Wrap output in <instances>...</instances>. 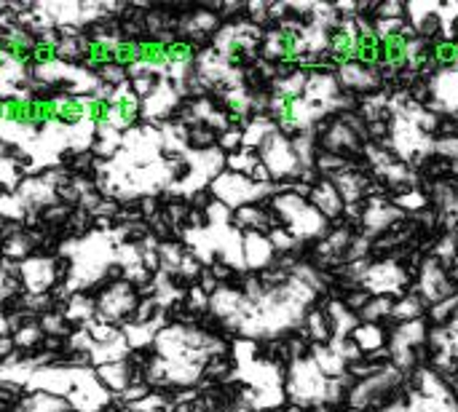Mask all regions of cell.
Segmentation results:
<instances>
[{
  "label": "cell",
  "mask_w": 458,
  "mask_h": 412,
  "mask_svg": "<svg viewBox=\"0 0 458 412\" xmlns=\"http://www.w3.org/2000/svg\"><path fill=\"white\" fill-rule=\"evenodd\" d=\"M335 80L341 86V91L352 94L354 99H368L384 91V75L381 67H373L362 59H349L341 62V67L335 70Z\"/></svg>",
  "instance_id": "1"
},
{
  "label": "cell",
  "mask_w": 458,
  "mask_h": 412,
  "mask_svg": "<svg viewBox=\"0 0 458 412\" xmlns=\"http://www.w3.org/2000/svg\"><path fill=\"white\" fill-rule=\"evenodd\" d=\"M429 78V94H432V110L435 113H451L458 115V67L435 70Z\"/></svg>",
  "instance_id": "2"
},
{
  "label": "cell",
  "mask_w": 458,
  "mask_h": 412,
  "mask_svg": "<svg viewBox=\"0 0 458 412\" xmlns=\"http://www.w3.org/2000/svg\"><path fill=\"white\" fill-rule=\"evenodd\" d=\"M309 204L325 217L327 225H335V223H344V214H346V204L341 198V193L335 190V185L330 180H319L317 185H311L309 190Z\"/></svg>",
  "instance_id": "3"
},
{
  "label": "cell",
  "mask_w": 458,
  "mask_h": 412,
  "mask_svg": "<svg viewBox=\"0 0 458 412\" xmlns=\"http://www.w3.org/2000/svg\"><path fill=\"white\" fill-rule=\"evenodd\" d=\"M354 346L360 349L362 357H381L389 354V341H392V327L384 324H357L349 335Z\"/></svg>",
  "instance_id": "4"
},
{
  "label": "cell",
  "mask_w": 458,
  "mask_h": 412,
  "mask_svg": "<svg viewBox=\"0 0 458 412\" xmlns=\"http://www.w3.org/2000/svg\"><path fill=\"white\" fill-rule=\"evenodd\" d=\"M427 303L411 290L400 298H394V308H392V324H411V322H421L427 319Z\"/></svg>",
  "instance_id": "5"
},
{
  "label": "cell",
  "mask_w": 458,
  "mask_h": 412,
  "mask_svg": "<svg viewBox=\"0 0 458 412\" xmlns=\"http://www.w3.org/2000/svg\"><path fill=\"white\" fill-rule=\"evenodd\" d=\"M217 150H220L223 156H233V153L244 150V131H236V129L220 131V137H217Z\"/></svg>",
  "instance_id": "6"
},
{
  "label": "cell",
  "mask_w": 458,
  "mask_h": 412,
  "mask_svg": "<svg viewBox=\"0 0 458 412\" xmlns=\"http://www.w3.org/2000/svg\"><path fill=\"white\" fill-rule=\"evenodd\" d=\"M19 150H21V145H19L16 139H8V137L0 134V161H8V164H11L13 156H16Z\"/></svg>",
  "instance_id": "7"
}]
</instances>
